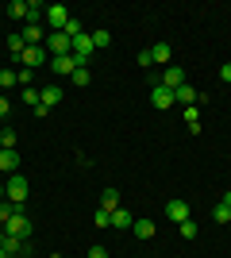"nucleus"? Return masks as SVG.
<instances>
[{"instance_id": "nucleus-4", "label": "nucleus", "mask_w": 231, "mask_h": 258, "mask_svg": "<svg viewBox=\"0 0 231 258\" xmlns=\"http://www.w3.org/2000/svg\"><path fill=\"white\" fill-rule=\"evenodd\" d=\"M93 50H97V46H93V35H85V31H81V35L73 39V50H69V54H73V62H77V66H89Z\"/></svg>"}, {"instance_id": "nucleus-38", "label": "nucleus", "mask_w": 231, "mask_h": 258, "mask_svg": "<svg viewBox=\"0 0 231 258\" xmlns=\"http://www.w3.org/2000/svg\"><path fill=\"white\" fill-rule=\"evenodd\" d=\"M0 258H8V254H4V250H0Z\"/></svg>"}, {"instance_id": "nucleus-30", "label": "nucleus", "mask_w": 231, "mask_h": 258, "mask_svg": "<svg viewBox=\"0 0 231 258\" xmlns=\"http://www.w3.org/2000/svg\"><path fill=\"white\" fill-rule=\"evenodd\" d=\"M23 104H35V108H39V89H23Z\"/></svg>"}, {"instance_id": "nucleus-19", "label": "nucleus", "mask_w": 231, "mask_h": 258, "mask_svg": "<svg viewBox=\"0 0 231 258\" xmlns=\"http://www.w3.org/2000/svg\"><path fill=\"white\" fill-rule=\"evenodd\" d=\"M8 50H12V58L20 62V58H23V50H27V43H23V35H8Z\"/></svg>"}, {"instance_id": "nucleus-12", "label": "nucleus", "mask_w": 231, "mask_h": 258, "mask_svg": "<svg viewBox=\"0 0 231 258\" xmlns=\"http://www.w3.org/2000/svg\"><path fill=\"white\" fill-rule=\"evenodd\" d=\"M131 224H135V216L127 212V208H123V205L116 208V212H112V227H116V231H127V227H131Z\"/></svg>"}, {"instance_id": "nucleus-22", "label": "nucleus", "mask_w": 231, "mask_h": 258, "mask_svg": "<svg viewBox=\"0 0 231 258\" xmlns=\"http://www.w3.org/2000/svg\"><path fill=\"white\" fill-rule=\"evenodd\" d=\"M131 231H135L139 239H150V235H154V224H150V220H135Z\"/></svg>"}, {"instance_id": "nucleus-18", "label": "nucleus", "mask_w": 231, "mask_h": 258, "mask_svg": "<svg viewBox=\"0 0 231 258\" xmlns=\"http://www.w3.org/2000/svg\"><path fill=\"white\" fill-rule=\"evenodd\" d=\"M77 62H73V54H62V58H54V74H73Z\"/></svg>"}, {"instance_id": "nucleus-3", "label": "nucleus", "mask_w": 231, "mask_h": 258, "mask_svg": "<svg viewBox=\"0 0 231 258\" xmlns=\"http://www.w3.org/2000/svg\"><path fill=\"white\" fill-rule=\"evenodd\" d=\"M0 231H4V235H16V239H27V235H31V220L23 216V205L16 208V216H12V220L0 227Z\"/></svg>"}, {"instance_id": "nucleus-26", "label": "nucleus", "mask_w": 231, "mask_h": 258, "mask_svg": "<svg viewBox=\"0 0 231 258\" xmlns=\"http://www.w3.org/2000/svg\"><path fill=\"white\" fill-rule=\"evenodd\" d=\"M177 231H181V239H197V220H185V224H177Z\"/></svg>"}, {"instance_id": "nucleus-24", "label": "nucleus", "mask_w": 231, "mask_h": 258, "mask_svg": "<svg viewBox=\"0 0 231 258\" xmlns=\"http://www.w3.org/2000/svg\"><path fill=\"white\" fill-rule=\"evenodd\" d=\"M8 20H27V4L23 0H12L8 4Z\"/></svg>"}, {"instance_id": "nucleus-15", "label": "nucleus", "mask_w": 231, "mask_h": 258, "mask_svg": "<svg viewBox=\"0 0 231 258\" xmlns=\"http://www.w3.org/2000/svg\"><path fill=\"white\" fill-rule=\"evenodd\" d=\"M58 100H62V89H58V85H46V89H39V104H43V108L58 104Z\"/></svg>"}, {"instance_id": "nucleus-29", "label": "nucleus", "mask_w": 231, "mask_h": 258, "mask_svg": "<svg viewBox=\"0 0 231 258\" xmlns=\"http://www.w3.org/2000/svg\"><path fill=\"white\" fill-rule=\"evenodd\" d=\"M93 224H97V227H112V212H104V208H97V216H93Z\"/></svg>"}, {"instance_id": "nucleus-20", "label": "nucleus", "mask_w": 231, "mask_h": 258, "mask_svg": "<svg viewBox=\"0 0 231 258\" xmlns=\"http://www.w3.org/2000/svg\"><path fill=\"white\" fill-rule=\"evenodd\" d=\"M185 123H189V131H193V135L200 131V108H197V104L185 108Z\"/></svg>"}, {"instance_id": "nucleus-6", "label": "nucleus", "mask_w": 231, "mask_h": 258, "mask_svg": "<svg viewBox=\"0 0 231 258\" xmlns=\"http://www.w3.org/2000/svg\"><path fill=\"white\" fill-rule=\"evenodd\" d=\"M158 85L170 89V93H177V89L185 85V70H181V66H166L162 74H158Z\"/></svg>"}, {"instance_id": "nucleus-2", "label": "nucleus", "mask_w": 231, "mask_h": 258, "mask_svg": "<svg viewBox=\"0 0 231 258\" xmlns=\"http://www.w3.org/2000/svg\"><path fill=\"white\" fill-rule=\"evenodd\" d=\"M43 46H46V54H54V58H62V54H69V50H73V39H69L66 31H46Z\"/></svg>"}, {"instance_id": "nucleus-5", "label": "nucleus", "mask_w": 231, "mask_h": 258, "mask_svg": "<svg viewBox=\"0 0 231 258\" xmlns=\"http://www.w3.org/2000/svg\"><path fill=\"white\" fill-rule=\"evenodd\" d=\"M46 27L50 31H66V23H69V8H62V4H46Z\"/></svg>"}, {"instance_id": "nucleus-34", "label": "nucleus", "mask_w": 231, "mask_h": 258, "mask_svg": "<svg viewBox=\"0 0 231 258\" xmlns=\"http://www.w3.org/2000/svg\"><path fill=\"white\" fill-rule=\"evenodd\" d=\"M220 81H227V85H231V62L220 66Z\"/></svg>"}, {"instance_id": "nucleus-10", "label": "nucleus", "mask_w": 231, "mask_h": 258, "mask_svg": "<svg viewBox=\"0 0 231 258\" xmlns=\"http://www.w3.org/2000/svg\"><path fill=\"white\" fill-rule=\"evenodd\" d=\"M46 31H43V23H23V43L27 46H43Z\"/></svg>"}, {"instance_id": "nucleus-21", "label": "nucleus", "mask_w": 231, "mask_h": 258, "mask_svg": "<svg viewBox=\"0 0 231 258\" xmlns=\"http://www.w3.org/2000/svg\"><path fill=\"white\" fill-rule=\"evenodd\" d=\"M69 81H73V85H81V89H85L89 81H93V74H89V66H77L73 74H69Z\"/></svg>"}, {"instance_id": "nucleus-36", "label": "nucleus", "mask_w": 231, "mask_h": 258, "mask_svg": "<svg viewBox=\"0 0 231 258\" xmlns=\"http://www.w3.org/2000/svg\"><path fill=\"white\" fill-rule=\"evenodd\" d=\"M220 205H223V208H231V189H227V193L220 197Z\"/></svg>"}, {"instance_id": "nucleus-37", "label": "nucleus", "mask_w": 231, "mask_h": 258, "mask_svg": "<svg viewBox=\"0 0 231 258\" xmlns=\"http://www.w3.org/2000/svg\"><path fill=\"white\" fill-rule=\"evenodd\" d=\"M0 247H4V231H0Z\"/></svg>"}, {"instance_id": "nucleus-9", "label": "nucleus", "mask_w": 231, "mask_h": 258, "mask_svg": "<svg viewBox=\"0 0 231 258\" xmlns=\"http://www.w3.org/2000/svg\"><path fill=\"white\" fill-rule=\"evenodd\" d=\"M150 104L158 108V112H166V108H174V93H170V89H162L158 81H154V89H150Z\"/></svg>"}, {"instance_id": "nucleus-14", "label": "nucleus", "mask_w": 231, "mask_h": 258, "mask_svg": "<svg viewBox=\"0 0 231 258\" xmlns=\"http://www.w3.org/2000/svg\"><path fill=\"white\" fill-rule=\"evenodd\" d=\"M174 104H197V89H193V85H189V81H185V85H181V89H177V93H174Z\"/></svg>"}, {"instance_id": "nucleus-1", "label": "nucleus", "mask_w": 231, "mask_h": 258, "mask_svg": "<svg viewBox=\"0 0 231 258\" xmlns=\"http://www.w3.org/2000/svg\"><path fill=\"white\" fill-rule=\"evenodd\" d=\"M27 193H31V185H27V177H23V173H12L8 181H4V201H12V205H23V201H27Z\"/></svg>"}, {"instance_id": "nucleus-8", "label": "nucleus", "mask_w": 231, "mask_h": 258, "mask_svg": "<svg viewBox=\"0 0 231 258\" xmlns=\"http://www.w3.org/2000/svg\"><path fill=\"white\" fill-rule=\"evenodd\" d=\"M166 216H170L174 224H185V220H193V212H189V205H185V201H181V197L166 205Z\"/></svg>"}, {"instance_id": "nucleus-11", "label": "nucleus", "mask_w": 231, "mask_h": 258, "mask_svg": "<svg viewBox=\"0 0 231 258\" xmlns=\"http://www.w3.org/2000/svg\"><path fill=\"white\" fill-rule=\"evenodd\" d=\"M0 170L8 173H20V151H0Z\"/></svg>"}, {"instance_id": "nucleus-23", "label": "nucleus", "mask_w": 231, "mask_h": 258, "mask_svg": "<svg viewBox=\"0 0 231 258\" xmlns=\"http://www.w3.org/2000/svg\"><path fill=\"white\" fill-rule=\"evenodd\" d=\"M20 85V70H0V89H12Z\"/></svg>"}, {"instance_id": "nucleus-25", "label": "nucleus", "mask_w": 231, "mask_h": 258, "mask_svg": "<svg viewBox=\"0 0 231 258\" xmlns=\"http://www.w3.org/2000/svg\"><path fill=\"white\" fill-rule=\"evenodd\" d=\"M93 46H97V50L112 46V31H104V27H100V31H93Z\"/></svg>"}, {"instance_id": "nucleus-32", "label": "nucleus", "mask_w": 231, "mask_h": 258, "mask_svg": "<svg viewBox=\"0 0 231 258\" xmlns=\"http://www.w3.org/2000/svg\"><path fill=\"white\" fill-rule=\"evenodd\" d=\"M139 66H143V70H150V66H154V62H150V46H146V50H139Z\"/></svg>"}, {"instance_id": "nucleus-7", "label": "nucleus", "mask_w": 231, "mask_h": 258, "mask_svg": "<svg viewBox=\"0 0 231 258\" xmlns=\"http://www.w3.org/2000/svg\"><path fill=\"white\" fill-rule=\"evenodd\" d=\"M20 62H23V70H39V66L46 62V46H27Z\"/></svg>"}, {"instance_id": "nucleus-17", "label": "nucleus", "mask_w": 231, "mask_h": 258, "mask_svg": "<svg viewBox=\"0 0 231 258\" xmlns=\"http://www.w3.org/2000/svg\"><path fill=\"white\" fill-rule=\"evenodd\" d=\"M100 208H104V212H116V208H120V193H116V189H104V193H100Z\"/></svg>"}, {"instance_id": "nucleus-28", "label": "nucleus", "mask_w": 231, "mask_h": 258, "mask_svg": "<svg viewBox=\"0 0 231 258\" xmlns=\"http://www.w3.org/2000/svg\"><path fill=\"white\" fill-rule=\"evenodd\" d=\"M212 220H216V224H231V208L216 205V208H212Z\"/></svg>"}, {"instance_id": "nucleus-27", "label": "nucleus", "mask_w": 231, "mask_h": 258, "mask_svg": "<svg viewBox=\"0 0 231 258\" xmlns=\"http://www.w3.org/2000/svg\"><path fill=\"white\" fill-rule=\"evenodd\" d=\"M16 208H20V205H12V201H0V227H4L12 216H16Z\"/></svg>"}, {"instance_id": "nucleus-13", "label": "nucleus", "mask_w": 231, "mask_h": 258, "mask_svg": "<svg viewBox=\"0 0 231 258\" xmlns=\"http://www.w3.org/2000/svg\"><path fill=\"white\" fill-rule=\"evenodd\" d=\"M150 62L166 70V66H170V43H154L150 46Z\"/></svg>"}, {"instance_id": "nucleus-33", "label": "nucleus", "mask_w": 231, "mask_h": 258, "mask_svg": "<svg viewBox=\"0 0 231 258\" xmlns=\"http://www.w3.org/2000/svg\"><path fill=\"white\" fill-rule=\"evenodd\" d=\"M85 258H108V250H104V247L97 243V247H89V254H85Z\"/></svg>"}, {"instance_id": "nucleus-39", "label": "nucleus", "mask_w": 231, "mask_h": 258, "mask_svg": "<svg viewBox=\"0 0 231 258\" xmlns=\"http://www.w3.org/2000/svg\"><path fill=\"white\" fill-rule=\"evenodd\" d=\"M54 258H58V254H54Z\"/></svg>"}, {"instance_id": "nucleus-16", "label": "nucleus", "mask_w": 231, "mask_h": 258, "mask_svg": "<svg viewBox=\"0 0 231 258\" xmlns=\"http://www.w3.org/2000/svg\"><path fill=\"white\" fill-rule=\"evenodd\" d=\"M16 147H20V135L12 127H0V151H16Z\"/></svg>"}, {"instance_id": "nucleus-31", "label": "nucleus", "mask_w": 231, "mask_h": 258, "mask_svg": "<svg viewBox=\"0 0 231 258\" xmlns=\"http://www.w3.org/2000/svg\"><path fill=\"white\" fill-rule=\"evenodd\" d=\"M31 77H35V70H20V85L31 89Z\"/></svg>"}, {"instance_id": "nucleus-35", "label": "nucleus", "mask_w": 231, "mask_h": 258, "mask_svg": "<svg viewBox=\"0 0 231 258\" xmlns=\"http://www.w3.org/2000/svg\"><path fill=\"white\" fill-rule=\"evenodd\" d=\"M8 112H12V100H8V97H0V119L8 116Z\"/></svg>"}]
</instances>
